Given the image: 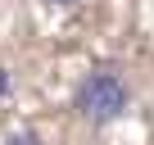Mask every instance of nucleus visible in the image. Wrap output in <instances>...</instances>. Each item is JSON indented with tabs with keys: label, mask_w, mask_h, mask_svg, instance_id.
<instances>
[{
	"label": "nucleus",
	"mask_w": 154,
	"mask_h": 145,
	"mask_svg": "<svg viewBox=\"0 0 154 145\" xmlns=\"http://www.w3.org/2000/svg\"><path fill=\"white\" fill-rule=\"evenodd\" d=\"M5 91H9V72L0 68V95H5Z\"/></svg>",
	"instance_id": "7ed1b4c3"
},
{
	"label": "nucleus",
	"mask_w": 154,
	"mask_h": 145,
	"mask_svg": "<svg viewBox=\"0 0 154 145\" xmlns=\"http://www.w3.org/2000/svg\"><path fill=\"white\" fill-rule=\"evenodd\" d=\"M32 140H36L32 131H23V136H9V145H32Z\"/></svg>",
	"instance_id": "f03ea898"
},
{
	"label": "nucleus",
	"mask_w": 154,
	"mask_h": 145,
	"mask_svg": "<svg viewBox=\"0 0 154 145\" xmlns=\"http://www.w3.org/2000/svg\"><path fill=\"white\" fill-rule=\"evenodd\" d=\"M50 5H72V0H50Z\"/></svg>",
	"instance_id": "20e7f679"
},
{
	"label": "nucleus",
	"mask_w": 154,
	"mask_h": 145,
	"mask_svg": "<svg viewBox=\"0 0 154 145\" xmlns=\"http://www.w3.org/2000/svg\"><path fill=\"white\" fill-rule=\"evenodd\" d=\"M127 104H131V91L118 72H91V77H82V86L72 95V109L86 122H113L127 113Z\"/></svg>",
	"instance_id": "f257e3e1"
}]
</instances>
